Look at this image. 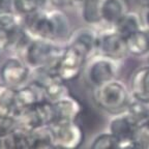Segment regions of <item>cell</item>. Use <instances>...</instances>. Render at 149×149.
<instances>
[{"label":"cell","mask_w":149,"mask_h":149,"mask_svg":"<svg viewBox=\"0 0 149 149\" xmlns=\"http://www.w3.org/2000/svg\"><path fill=\"white\" fill-rule=\"evenodd\" d=\"M25 28L33 38L54 40L59 44L68 42L70 22L60 8H44L25 19Z\"/></svg>","instance_id":"obj_1"},{"label":"cell","mask_w":149,"mask_h":149,"mask_svg":"<svg viewBox=\"0 0 149 149\" xmlns=\"http://www.w3.org/2000/svg\"><path fill=\"white\" fill-rule=\"evenodd\" d=\"M64 47L54 40L32 38L22 56L32 70H48L56 72Z\"/></svg>","instance_id":"obj_2"},{"label":"cell","mask_w":149,"mask_h":149,"mask_svg":"<svg viewBox=\"0 0 149 149\" xmlns=\"http://www.w3.org/2000/svg\"><path fill=\"white\" fill-rule=\"evenodd\" d=\"M132 100L130 89L119 79H114L94 87L93 100L100 109L112 114L122 112Z\"/></svg>","instance_id":"obj_3"},{"label":"cell","mask_w":149,"mask_h":149,"mask_svg":"<svg viewBox=\"0 0 149 149\" xmlns=\"http://www.w3.org/2000/svg\"><path fill=\"white\" fill-rule=\"evenodd\" d=\"M18 127L28 133H32L44 126L55 122V112L52 102L42 100L34 107L23 110L16 114Z\"/></svg>","instance_id":"obj_4"},{"label":"cell","mask_w":149,"mask_h":149,"mask_svg":"<svg viewBox=\"0 0 149 149\" xmlns=\"http://www.w3.org/2000/svg\"><path fill=\"white\" fill-rule=\"evenodd\" d=\"M84 70L87 81L93 87H97L108 81L117 79L120 72V61L95 54L87 60Z\"/></svg>","instance_id":"obj_5"},{"label":"cell","mask_w":149,"mask_h":149,"mask_svg":"<svg viewBox=\"0 0 149 149\" xmlns=\"http://www.w3.org/2000/svg\"><path fill=\"white\" fill-rule=\"evenodd\" d=\"M52 143L57 149H80L85 133L77 121H58L49 125Z\"/></svg>","instance_id":"obj_6"},{"label":"cell","mask_w":149,"mask_h":149,"mask_svg":"<svg viewBox=\"0 0 149 149\" xmlns=\"http://www.w3.org/2000/svg\"><path fill=\"white\" fill-rule=\"evenodd\" d=\"M87 58L74 47L65 45L56 72L59 79L65 83L77 80L85 70Z\"/></svg>","instance_id":"obj_7"},{"label":"cell","mask_w":149,"mask_h":149,"mask_svg":"<svg viewBox=\"0 0 149 149\" xmlns=\"http://www.w3.org/2000/svg\"><path fill=\"white\" fill-rule=\"evenodd\" d=\"M31 68L19 57L7 58L0 68V80L3 85L18 89L30 81Z\"/></svg>","instance_id":"obj_8"},{"label":"cell","mask_w":149,"mask_h":149,"mask_svg":"<svg viewBox=\"0 0 149 149\" xmlns=\"http://www.w3.org/2000/svg\"><path fill=\"white\" fill-rule=\"evenodd\" d=\"M97 32L96 54L107 56L119 61L127 55L125 40L115 31L114 27H107Z\"/></svg>","instance_id":"obj_9"},{"label":"cell","mask_w":149,"mask_h":149,"mask_svg":"<svg viewBox=\"0 0 149 149\" xmlns=\"http://www.w3.org/2000/svg\"><path fill=\"white\" fill-rule=\"evenodd\" d=\"M98 32L90 27L79 28L70 33L66 45L74 47L88 60L96 54Z\"/></svg>","instance_id":"obj_10"},{"label":"cell","mask_w":149,"mask_h":149,"mask_svg":"<svg viewBox=\"0 0 149 149\" xmlns=\"http://www.w3.org/2000/svg\"><path fill=\"white\" fill-rule=\"evenodd\" d=\"M45 100L44 88L32 81L16 89V114L23 110L34 107ZM15 114V116H16Z\"/></svg>","instance_id":"obj_11"},{"label":"cell","mask_w":149,"mask_h":149,"mask_svg":"<svg viewBox=\"0 0 149 149\" xmlns=\"http://www.w3.org/2000/svg\"><path fill=\"white\" fill-rule=\"evenodd\" d=\"M137 127L138 124L124 110L114 114V116L110 119L108 132L115 136L120 142H125L133 140Z\"/></svg>","instance_id":"obj_12"},{"label":"cell","mask_w":149,"mask_h":149,"mask_svg":"<svg viewBox=\"0 0 149 149\" xmlns=\"http://www.w3.org/2000/svg\"><path fill=\"white\" fill-rule=\"evenodd\" d=\"M55 112V122L58 121H77L83 112L81 100L72 94L65 96L52 104Z\"/></svg>","instance_id":"obj_13"},{"label":"cell","mask_w":149,"mask_h":149,"mask_svg":"<svg viewBox=\"0 0 149 149\" xmlns=\"http://www.w3.org/2000/svg\"><path fill=\"white\" fill-rule=\"evenodd\" d=\"M102 24L107 27L114 25L128 12L126 0H98Z\"/></svg>","instance_id":"obj_14"},{"label":"cell","mask_w":149,"mask_h":149,"mask_svg":"<svg viewBox=\"0 0 149 149\" xmlns=\"http://www.w3.org/2000/svg\"><path fill=\"white\" fill-rule=\"evenodd\" d=\"M128 89L133 100L149 104V65L139 68L133 72Z\"/></svg>","instance_id":"obj_15"},{"label":"cell","mask_w":149,"mask_h":149,"mask_svg":"<svg viewBox=\"0 0 149 149\" xmlns=\"http://www.w3.org/2000/svg\"><path fill=\"white\" fill-rule=\"evenodd\" d=\"M144 28L142 17L135 12L128 10L122 18L114 25V29L118 34H120L124 40L128 38L138 31Z\"/></svg>","instance_id":"obj_16"},{"label":"cell","mask_w":149,"mask_h":149,"mask_svg":"<svg viewBox=\"0 0 149 149\" xmlns=\"http://www.w3.org/2000/svg\"><path fill=\"white\" fill-rule=\"evenodd\" d=\"M127 54L142 57L149 55V30L143 28L125 40Z\"/></svg>","instance_id":"obj_17"},{"label":"cell","mask_w":149,"mask_h":149,"mask_svg":"<svg viewBox=\"0 0 149 149\" xmlns=\"http://www.w3.org/2000/svg\"><path fill=\"white\" fill-rule=\"evenodd\" d=\"M44 94L45 100L53 104L72 93H70L68 84L59 78H55L44 87Z\"/></svg>","instance_id":"obj_18"},{"label":"cell","mask_w":149,"mask_h":149,"mask_svg":"<svg viewBox=\"0 0 149 149\" xmlns=\"http://www.w3.org/2000/svg\"><path fill=\"white\" fill-rule=\"evenodd\" d=\"M16 89L0 84V116H15Z\"/></svg>","instance_id":"obj_19"},{"label":"cell","mask_w":149,"mask_h":149,"mask_svg":"<svg viewBox=\"0 0 149 149\" xmlns=\"http://www.w3.org/2000/svg\"><path fill=\"white\" fill-rule=\"evenodd\" d=\"M3 143L6 149H29L31 145V135L18 127L12 135L3 139Z\"/></svg>","instance_id":"obj_20"},{"label":"cell","mask_w":149,"mask_h":149,"mask_svg":"<svg viewBox=\"0 0 149 149\" xmlns=\"http://www.w3.org/2000/svg\"><path fill=\"white\" fill-rule=\"evenodd\" d=\"M49 0H13V9L24 17L46 8Z\"/></svg>","instance_id":"obj_21"},{"label":"cell","mask_w":149,"mask_h":149,"mask_svg":"<svg viewBox=\"0 0 149 149\" xmlns=\"http://www.w3.org/2000/svg\"><path fill=\"white\" fill-rule=\"evenodd\" d=\"M31 135V145L29 149H57L52 143L49 126H44L34 130Z\"/></svg>","instance_id":"obj_22"},{"label":"cell","mask_w":149,"mask_h":149,"mask_svg":"<svg viewBox=\"0 0 149 149\" xmlns=\"http://www.w3.org/2000/svg\"><path fill=\"white\" fill-rule=\"evenodd\" d=\"M125 111L135 120V122L138 125L146 122L147 118H148V104L133 100V98L128 102L127 107L125 108Z\"/></svg>","instance_id":"obj_23"},{"label":"cell","mask_w":149,"mask_h":149,"mask_svg":"<svg viewBox=\"0 0 149 149\" xmlns=\"http://www.w3.org/2000/svg\"><path fill=\"white\" fill-rule=\"evenodd\" d=\"M82 8V17L84 21L89 25L102 24L98 0H88L80 6Z\"/></svg>","instance_id":"obj_24"},{"label":"cell","mask_w":149,"mask_h":149,"mask_svg":"<svg viewBox=\"0 0 149 149\" xmlns=\"http://www.w3.org/2000/svg\"><path fill=\"white\" fill-rule=\"evenodd\" d=\"M120 141L110 132L100 133L92 140L89 149H119Z\"/></svg>","instance_id":"obj_25"},{"label":"cell","mask_w":149,"mask_h":149,"mask_svg":"<svg viewBox=\"0 0 149 149\" xmlns=\"http://www.w3.org/2000/svg\"><path fill=\"white\" fill-rule=\"evenodd\" d=\"M133 140L141 149H149V122L138 125Z\"/></svg>","instance_id":"obj_26"},{"label":"cell","mask_w":149,"mask_h":149,"mask_svg":"<svg viewBox=\"0 0 149 149\" xmlns=\"http://www.w3.org/2000/svg\"><path fill=\"white\" fill-rule=\"evenodd\" d=\"M18 128L15 116H0V139H5Z\"/></svg>","instance_id":"obj_27"},{"label":"cell","mask_w":149,"mask_h":149,"mask_svg":"<svg viewBox=\"0 0 149 149\" xmlns=\"http://www.w3.org/2000/svg\"><path fill=\"white\" fill-rule=\"evenodd\" d=\"M9 44H10V32L3 28H0V53L8 50Z\"/></svg>","instance_id":"obj_28"},{"label":"cell","mask_w":149,"mask_h":149,"mask_svg":"<svg viewBox=\"0 0 149 149\" xmlns=\"http://www.w3.org/2000/svg\"><path fill=\"white\" fill-rule=\"evenodd\" d=\"M49 2L56 8H63V7L72 6L74 0H49Z\"/></svg>","instance_id":"obj_29"},{"label":"cell","mask_w":149,"mask_h":149,"mask_svg":"<svg viewBox=\"0 0 149 149\" xmlns=\"http://www.w3.org/2000/svg\"><path fill=\"white\" fill-rule=\"evenodd\" d=\"M13 9V0H0V14L7 12H12Z\"/></svg>","instance_id":"obj_30"},{"label":"cell","mask_w":149,"mask_h":149,"mask_svg":"<svg viewBox=\"0 0 149 149\" xmlns=\"http://www.w3.org/2000/svg\"><path fill=\"white\" fill-rule=\"evenodd\" d=\"M119 149H141L134 140L130 141H125V142H120V146Z\"/></svg>","instance_id":"obj_31"},{"label":"cell","mask_w":149,"mask_h":149,"mask_svg":"<svg viewBox=\"0 0 149 149\" xmlns=\"http://www.w3.org/2000/svg\"><path fill=\"white\" fill-rule=\"evenodd\" d=\"M142 21H143L144 28H146V29H148L149 30V8L144 9V14H143V17H142Z\"/></svg>","instance_id":"obj_32"},{"label":"cell","mask_w":149,"mask_h":149,"mask_svg":"<svg viewBox=\"0 0 149 149\" xmlns=\"http://www.w3.org/2000/svg\"><path fill=\"white\" fill-rule=\"evenodd\" d=\"M138 1L144 9L149 8V0H138Z\"/></svg>","instance_id":"obj_33"},{"label":"cell","mask_w":149,"mask_h":149,"mask_svg":"<svg viewBox=\"0 0 149 149\" xmlns=\"http://www.w3.org/2000/svg\"><path fill=\"white\" fill-rule=\"evenodd\" d=\"M88 0H74V5H77V6H81L83 3H85Z\"/></svg>","instance_id":"obj_34"},{"label":"cell","mask_w":149,"mask_h":149,"mask_svg":"<svg viewBox=\"0 0 149 149\" xmlns=\"http://www.w3.org/2000/svg\"><path fill=\"white\" fill-rule=\"evenodd\" d=\"M148 108H149V104H148ZM147 121L149 122V111H148V118H147Z\"/></svg>","instance_id":"obj_35"}]
</instances>
